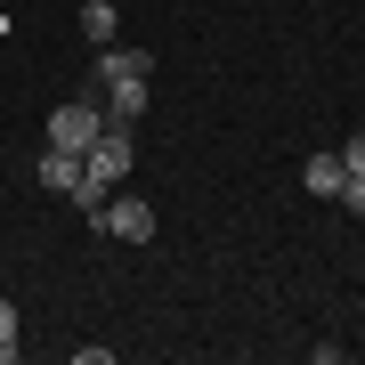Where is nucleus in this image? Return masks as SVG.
Instances as JSON below:
<instances>
[{
  "instance_id": "nucleus-1",
  "label": "nucleus",
  "mask_w": 365,
  "mask_h": 365,
  "mask_svg": "<svg viewBox=\"0 0 365 365\" xmlns=\"http://www.w3.org/2000/svg\"><path fill=\"white\" fill-rule=\"evenodd\" d=\"M146 66H155V57L122 49V41L98 49V81H106V114H114V122H138L146 114Z\"/></svg>"
},
{
  "instance_id": "nucleus-2",
  "label": "nucleus",
  "mask_w": 365,
  "mask_h": 365,
  "mask_svg": "<svg viewBox=\"0 0 365 365\" xmlns=\"http://www.w3.org/2000/svg\"><path fill=\"white\" fill-rule=\"evenodd\" d=\"M106 130V106L98 98H66L49 114V146H73V155H90V138Z\"/></svg>"
},
{
  "instance_id": "nucleus-3",
  "label": "nucleus",
  "mask_w": 365,
  "mask_h": 365,
  "mask_svg": "<svg viewBox=\"0 0 365 365\" xmlns=\"http://www.w3.org/2000/svg\"><path fill=\"white\" fill-rule=\"evenodd\" d=\"M98 235H122V244H146V235H155V211H146L138 195H106V211H98Z\"/></svg>"
},
{
  "instance_id": "nucleus-4",
  "label": "nucleus",
  "mask_w": 365,
  "mask_h": 365,
  "mask_svg": "<svg viewBox=\"0 0 365 365\" xmlns=\"http://www.w3.org/2000/svg\"><path fill=\"white\" fill-rule=\"evenodd\" d=\"M81 170H90V155H73V146H49V155L33 163V179L49 187V195H73V187H81Z\"/></svg>"
},
{
  "instance_id": "nucleus-5",
  "label": "nucleus",
  "mask_w": 365,
  "mask_h": 365,
  "mask_svg": "<svg viewBox=\"0 0 365 365\" xmlns=\"http://www.w3.org/2000/svg\"><path fill=\"white\" fill-rule=\"evenodd\" d=\"M341 179H349V163H341V155H309V163H300V187H309L317 203H333Z\"/></svg>"
},
{
  "instance_id": "nucleus-6",
  "label": "nucleus",
  "mask_w": 365,
  "mask_h": 365,
  "mask_svg": "<svg viewBox=\"0 0 365 365\" xmlns=\"http://www.w3.org/2000/svg\"><path fill=\"white\" fill-rule=\"evenodd\" d=\"M114 25H122V0H81V33H90L98 49L114 41Z\"/></svg>"
},
{
  "instance_id": "nucleus-7",
  "label": "nucleus",
  "mask_w": 365,
  "mask_h": 365,
  "mask_svg": "<svg viewBox=\"0 0 365 365\" xmlns=\"http://www.w3.org/2000/svg\"><path fill=\"white\" fill-rule=\"evenodd\" d=\"M16 357V300H0V365Z\"/></svg>"
},
{
  "instance_id": "nucleus-8",
  "label": "nucleus",
  "mask_w": 365,
  "mask_h": 365,
  "mask_svg": "<svg viewBox=\"0 0 365 365\" xmlns=\"http://www.w3.org/2000/svg\"><path fill=\"white\" fill-rule=\"evenodd\" d=\"M341 211H365V170H349V179H341V195H333Z\"/></svg>"
},
{
  "instance_id": "nucleus-9",
  "label": "nucleus",
  "mask_w": 365,
  "mask_h": 365,
  "mask_svg": "<svg viewBox=\"0 0 365 365\" xmlns=\"http://www.w3.org/2000/svg\"><path fill=\"white\" fill-rule=\"evenodd\" d=\"M341 163H349V170H365V130H357L349 146H341Z\"/></svg>"
}]
</instances>
